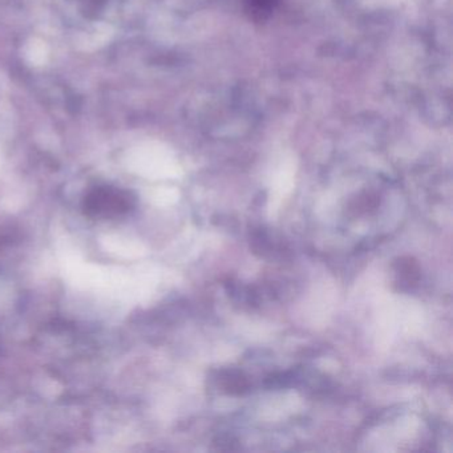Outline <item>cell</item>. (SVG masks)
Segmentation results:
<instances>
[{
	"label": "cell",
	"mask_w": 453,
	"mask_h": 453,
	"mask_svg": "<svg viewBox=\"0 0 453 453\" xmlns=\"http://www.w3.org/2000/svg\"><path fill=\"white\" fill-rule=\"evenodd\" d=\"M396 273L400 277L412 282L418 278V266L412 258H400L396 261Z\"/></svg>",
	"instance_id": "obj_3"
},
{
	"label": "cell",
	"mask_w": 453,
	"mask_h": 453,
	"mask_svg": "<svg viewBox=\"0 0 453 453\" xmlns=\"http://www.w3.org/2000/svg\"><path fill=\"white\" fill-rule=\"evenodd\" d=\"M28 55L31 57V60L34 63H42L46 59V47L43 43L41 44H31V50L28 51Z\"/></svg>",
	"instance_id": "obj_5"
},
{
	"label": "cell",
	"mask_w": 453,
	"mask_h": 453,
	"mask_svg": "<svg viewBox=\"0 0 453 453\" xmlns=\"http://www.w3.org/2000/svg\"><path fill=\"white\" fill-rule=\"evenodd\" d=\"M134 205V198L128 193L100 188L87 196L83 209L89 217H116L128 213Z\"/></svg>",
	"instance_id": "obj_1"
},
{
	"label": "cell",
	"mask_w": 453,
	"mask_h": 453,
	"mask_svg": "<svg viewBox=\"0 0 453 453\" xmlns=\"http://www.w3.org/2000/svg\"><path fill=\"white\" fill-rule=\"evenodd\" d=\"M280 0H243L246 12L256 22H264L272 17Z\"/></svg>",
	"instance_id": "obj_2"
},
{
	"label": "cell",
	"mask_w": 453,
	"mask_h": 453,
	"mask_svg": "<svg viewBox=\"0 0 453 453\" xmlns=\"http://www.w3.org/2000/svg\"><path fill=\"white\" fill-rule=\"evenodd\" d=\"M224 388L227 394H242L248 388V381L241 373L227 372L226 378H225Z\"/></svg>",
	"instance_id": "obj_4"
}]
</instances>
